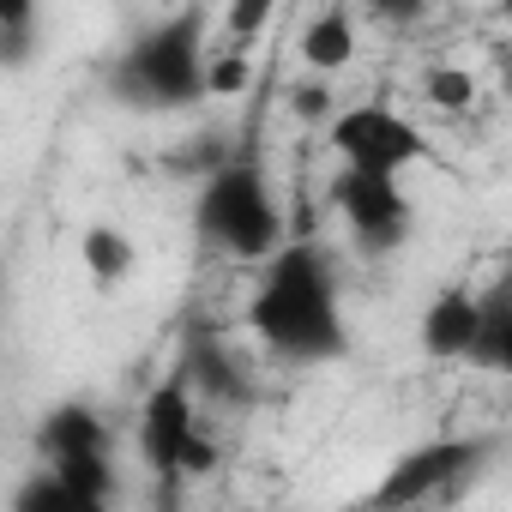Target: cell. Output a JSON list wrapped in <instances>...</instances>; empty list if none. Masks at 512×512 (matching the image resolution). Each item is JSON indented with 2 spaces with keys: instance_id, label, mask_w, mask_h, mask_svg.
<instances>
[{
  "instance_id": "cell-1",
  "label": "cell",
  "mask_w": 512,
  "mask_h": 512,
  "mask_svg": "<svg viewBox=\"0 0 512 512\" xmlns=\"http://www.w3.org/2000/svg\"><path fill=\"white\" fill-rule=\"evenodd\" d=\"M326 139L344 157V169L368 175V181H398L410 163L428 157V139L392 103H350V109H338L332 127H326Z\"/></svg>"
},
{
  "instance_id": "cell-2",
  "label": "cell",
  "mask_w": 512,
  "mask_h": 512,
  "mask_svg": "<svg viewBox=\"0 0 512 512\" xmlns=\"http://www.w3.org/2000/svg\"><path fill=\"white\" fill-rule=\"evenodd\" d=\"M205 223L229 247H241V253L278 247V211H272V199L260 193V181H253V175H223L211 187V199H205Z\"/></svg>"
},
{
  "instance_id": "cell-3",
  "label": "cell",
  "mask_w": 512,
  "mask_h": 512,
  "mask_svg": "<svg viewBox=\"0 0 512 512\" xmlns=\"http://www.w3.org/2000/svg\"><path fill=\"white\" fill-rule=\"evenodd\" d=\"M139 446L157 470H193L205 464V446H199V428H193V398L187 386H157L145 398V416H139Z\"/></svg>"
},
{
  "instance_id": "cell-4",
  "label": "cell",
  "mask_w": 512,
  "mask_h": 512,
  "mask_svg": "<svg viewBox=\"0 0 512 512\" xmlns=\"http://www.w3.org/2000/svg\"><path fill=\"white\" fill-rule=\"evenodd\" d=\"M79 266L97 290H115L139 272V241L115 223H91V229H79Z\"/></svg>"
},
{
  "instance_id": "cell-5",
  "label": "cell",
  "mask_w": 512,
  "mask_h": 512,
  "mask_svg": "<svg viewBox=\"0 0 512 512\" xmlns=\"http://www.w3.org/2000/svg\"><path fill=\"white\" fill-rule=\"evenodd\" d=\"M476 332H482V314H476V302L464 290L434 296L428 314H422V350L428 356H464L476 344Z\"/></svg>"
},
{
  "instance_id": "cell-6",
  "label": "cell",
  "mask_w": 512,
  "mask_h": 512,
  "mask_svg": "<svg viewBox=\"0 0 512 512\" xmlns=\"http://www.w3.org/2000/svg\"><path fill=\"white\" fill-rule=\"evenodd\" d=\"M302 67L308 73H320V79H332V73H344L350 61H356V25H350V13H338V7H326V13H314L308 25H302Z\"/></svg>"
},
{
  "instance_id": "cell-7",
  "label": "cell",
  "mask_w": 512,
  "mask_h": 512,
  "mask_svg": "<svg viewBox=\"0 0 512 512\" xmlns=\"http://www.w3.org/2000/svg\"><path fill=\"white\" fill-rule=\"evenodd\" d=\"M338 205L356 217V229H368V235H386L392 223H404V193H398V181H368V175H350L344 187H338Z\"/></svg>"
},
{
  "instance_id": "cell-8",
  "label": "cell",
  "mask_w": 512,
  "mask_h": 512,
  "mask_svg": "<svg viewBox=\"0 0 512 512\" xmlns=\"http://www.w3.org/2000/svg\"><path fill=\"white\" fill-rule=\"evenodd\" d=\"M253 85V55L247 49H211L199 61V91L205 97H241Z\"/></svg>"
},
{
  "instance_id": "cell-9",
  "label": "cell",
  "mask_w": 512,
  "mask_h": 512,
  "mask_svg": "<svg viewBox=\"0 0 512 512\" xmlns=\"http://www.w3.org/2000/svg\"><path fill=\"white\" fill-rule=\"evenodd\" d=\"M19 512H103V494H91L67 476H43L37 488H25Z\"/></svg>"
},
{
  "instance_id": "cell-10",
  "label": "cell",
  "mask_w": 512,
  "mask_h": 512,
  "mask_svg": "<svg viewBox=\"0 0 512 512\" xmlns=\"http://www.w3.org/2000/svg\"><path fill=\"white\" fill-rule=\"evenodd\" d=\"M422 97H428L434 109L458 115V109L476 103V79H470L464 67H428V73H422Z\"/></svg>"
}]
</instances>
